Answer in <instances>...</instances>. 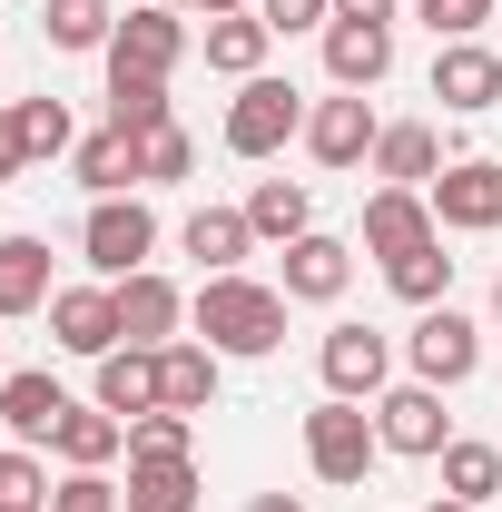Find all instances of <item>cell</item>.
Segmentation results:
<instances>
[{
  "label": "cell",
  "mask_w": 502,
  "mask_h": 512,
  "mask_svg": "<svg viewBox=\"0 0 502 512\" xmlns=\"http://www.w3.org/2000/svg\"><path fill=\"white\" fill-rule=\"evenodd\" d=\"M306 89L296 79H237V99H227V158H276L286 138H306Z\"/></svg>",
  "instance_id": "3957f363"
},
{
  "label": "cell",
  "mask_w": 502,
  "mask_h": 512,
  "mask_svg": "<svg viewBox=\"0 0 502 512\" xmlns=\"http://www.w3.org/2000/svg\"><path fill=\"white\" fill-rule=\"evenodd\" d=\"M424 197H434L443 237H493V227H502V158H453Z\"/></svg>",
  "instance_id": "30bf717a"
},
{
  "label": "cell",
  "mask_w": 502,
  "mask_h": 512,
  "mask_svg": "<svg viewBox=\"0 0 502 512\" xmlns=\"http://www.w3.org/2000/svg\"><path fill=\"white\" fill-rule=\"evenodd\" d=\"M60 414H69V384L50 375V365H10V384H0V424H10V444H50L60 434Z\"/></svg>",
  "instance_id": "9a60e30c"
},
{
  "label": "cell",
  "mask_w": 502,
  "mask_h": 512,
  "mask_svg": "<svg viewBox=\"0 0 502 512\" xmlns=\"http://www.w3.org/2000/svg\"><path fill=\"white\" fill-rule=\"evenodd\" d=\"M178 247H188L207 276H237L256 256V227H247V207H197L188 227H178Z\"/></svg>",
  "instance_id": "7402d4cb"
},
{
  "label": "cell",
  "mask_w": 502,
  "mask_h": 512,
  "mask_svg": "<svg viewBox=\"0 0 502 512\" xmlns=\"http://www.w3.org/2000/svg\"><path fill=\"white\" fill-rule=\"evenodd\" d=\"M296 306H335L345 286H355V247L345 237H325V227H306L296 247H286V276H276Z\"/></svg>",
  "instance_id": "2e32d148"
},
{
  "label": "cell",
  "mask_w": 502,
  "mask_h": 512,
  "mask_svg": "<svg viewBox=\"0 0 502 512\" xmlns=\"http://www.w3.org/2000/svg\"><path fill=\"white\" fill-rule=\"evenodd\" d=\"M256 20L286 40V30H325V20H335V0H256Z\"/></svg>",
  "instance_id": "74e56055"
},
{
  "label": "cell",
  "mask_w": 502,
  "mask_h": 512,
  "mask_svg": "<svg viewBox=\"0 0 502 512\" xmlns=\"http://www.w3.org/2000/svg\"><path fill=\"white\" fill-rule=\"evenodd\" d=\"M197 10H207V20H227V10H256V0H197Z\"/></svg>",
  "instance_id": "b9f144b4"
},
{
  "label": "cell",
  "mask_w": 502,
  "mask_h": 512,
  "mask_svg": "<svg viewBox=\"0 0 502 512\" xmlns=\"http://www.w3.org/2000/svg\"><path fill=\"white\" fill-rule=\"evenodd\" d=\"M443 168V128L434 119H384V138H375V188H434Z\"/></svg>",
  "instance_id": "e0dca14e"
},
{
  "label": "cell",
  "mask_w": 502,
  "mask_h": 512,
  "mask_svg": "<svg viewBox=\"0 0 502 512\" xmlns=\"http://www.w3.org/2000/svg\"><path fill=\"white\" fill-rule=\"evenodd\" d=\"M10 119H20V148H30V168H40V158H69V148H79V128H69V99H20Z\"/></svg>",
  "instance_id": "1f68e13d"
},
{
  "label": "cell",
  "mask_w": 502,
  "mask_h": 512,
  "mask_svg": "<svg viewBox=\"0 0 502 512\" xmlns=\"http://www.w3.org/2000/svg\"><path fill=\"white\" fill-rule=\"evenodd\" d=\"M375 463H384L375 404H345V394H325V404L306 414V473H315V483H335V493H355Z\"/></svg>",
  "instance_id": "7a4b0ae2"
},
{
  "label": "cell",
  "mask_w": 502,
  "mask_h": 512,
  "mask_svg": "<svg viewBox=\"0 0 502 512\" xmlns=\"http://www.w3.org/2000/svg\"><path fill=\"white\" fill-rule=\"evenodd\" d=\"M404 365H414V384H473V365H483V325L463 316V306H424L414 316V335H404Z\"/></svg>",
  "instance_id": "8992f818"
},
{
  "label": "cell",
  "mask_w": 502,
  "mask_h": 512,
  "mask_svg": "<svg viewBox=\"0 0 502 512\" xmlns=\"http://www.w3.org/2000/svg\"><path fill=\"white\" fill-rule=\"evenodd\" d=\"M286 286H266V276H207L188 296V325H197V345H217V355H276L286 345Z\"/></svg>",
  "instance_id": "6da1fadb"
},
{
  "label": "cell",
  "mask_w": 502,
  "mask_h": 512,
  "mask_svg": "<svg viewBox=\"0 0 502 512\" xmlns=\"http://www.w3.org/2000/svg\"><path fill=\"white\" fill-rule=\"evenodd\" d=\"M69 178H79L89 197H138V188H148V168H138V138H128V128H89V138L69 148Z\"/></svg>",
  "instance_id": "ac0fdd59"
},
{
  "label": "cell",
  "mask_w": 502,
  "mask_h": 512,
  "mask_svg": "<svg viewBox=\"0 0 502 512\" xmlns=\"http://www.w3.org/2000/svg\"><path fill=\"white\" fill-rule=\"evenodd\" d=\"M443 227H434V197L424 188H375L365 197V256H414V247H434Z\"/></svg>",
  "instance_id": "5bb4252c"
},
{
  "label": "cell",
  "mask_w": 502,
  "mask_h": 512,
  "mask_svg": "<svg viewBox=\"0 0 502 512\" xmlns=\"http://www.w3.org/2000/svg\"><path fill=\"white\" fill-rule=\"evenodd\" d=\"M138 168H148V188H178V178L197 168V138H188L178 119H168V128H148V138H138Z\"/></svg>",
  "instance_id": "836d02e7"
},
{
  "label": "cell",
  "mask_w": 502,
  "mask_h": 512,
  "mask_svg": "<svg viewBox=\"0 0 502 512\" xmlns=\"http://www.w3.org/2000/svg\"><path fill=\"white\" fill-rule=\"evenodd\" d=\"M0 512H50V473L30 444H0Z\"/></svg>",
  "instance_id": "d6a6232c"
},
{
  "label": "cell",
  "mask_w": 502,
  "mask_h": 512,
  "mask_svg": "<svg viewBox=\"0 0 502 512\" xmlns=\"http://www.w3.org/2000/svg\"><path fill=\"white\" fill-rule=\"evenodd\" d=\"M50 247L40 237H0V325L10 316H50Z\"/></svg>",
  "instance_id": "603a6c76"
},
{
  "label": "cell",
  "mask_w": 502,
  "mask_h": 512,
  "mask_svg": "<svg viewBox=\"0 0 502 512\" xmlns=\"http://www.w3.org/2000/svg\"><path fill=\"white\" fill-rule=\"evenodd\" d=\"M188 444H197V414H168V404L128 424V463H158V453H188Z\"/></svg>",
  "instance_id": "e575fe53"
},
{
  "label": "cell",
  "mask_w": 502,
  "mask_h": 512,
  "mask_svg": "<svg viewBox=\"0 0 502 512\" xmlns=\"http://www.w3.org/2000/svg\"><path fill=\"white\" fill-rule=\"evenodd\" d=\"M178 109H168V79H138V69H109V128H128V138H148V128H168Z\"/></svg>",
  "instance_id": "4dcf8cb0"
},
{
  "label": "cell",
  "mask_w": 502,
  "mask_h": 512,
  "mask_svg": "<svg viewBox=\"0 0 502 512\" xmlns=\"http://www.w3.org/2000/svg\"><path fill=\"white\" fill-rule=\"evenodd\" d=\"M197 50L188 10H168V0H138V10H119V40L99 50L109 69H138V79H168V69Z\"/></svg>",
  "instance_id": "52a82bcc"
},
{
  "label": "cell",
  "mask_w": 502,
  "mask_h": 512,
  "mask_svg": "<svg viewBox=\"0 0 502 512\" xmlns=\"http://www.w3.org/2000/svg\"><path fill=\"white\" fill-rule=\"evenodd\" d=\"M178 325H188V296L158 276V266H138V276H119V345H178Z\"/></svg>",
  "instance_id": "4fadbf2b"
},
{
  "label": "cell",
  "mask_w": 502,
  "mask_h": 512,
  "mask_svg": "<svg viewBox=\"0 0 502 512\" xmlns=\"http://www.w3.org/2000/svg\"><path fill=\"white\" fill-rule=\"evenodd\" d=\"M493 316H502V276H493Z\"/></svg>",
  "instance_id": "ee69618b"
},
{
  "label": "cell",
  "mask_w": 502,
  "mask_h": 512,
  "mask_svg": "<svg viewBox=\"0 0 502 512\" xmlns=\"http://www.w3.org/2000/svg\"><path fill=\"white\" fill-rule=\"evenodd\" d=\"M247 227H256V247H296V237L315 227L306 178H256V188H247Z\"/></svg>",
  "instance_id": "d4e9b609"
},
{
  "label": "cell",
  "mask_w": 502,
  "mask_h": 512,
  "mask_svg": "<svg viewBox=\"0 0 502 512\" xmlns=\"http://www.w3.org/2000/svg\"><path fill=\"white\" fill-rule=\"evenodd\" d=\"M375 138H384V119H375L365 89H335V99L306 109V158L315 168H375Z\"/></svg>",
  "instance_id": "ba28073f"
},
{
  "label": "cell",
  "mask_w": 502,
  "mask_h": 512,
  "mask_svg": "<svg viewBox=\"0 0 502 512\" xmlns=\"http://www.w3.org/2000/svg\"><path fill=\"white\" fill-rule=\"evenodd\" d=\"M0 384H10V355H0Z\"/></svg>",
  "instance_id": "bcb514c9"
},
{
  "label": "cell",
  "mask_w": 502,
  "mask_h": 512,
  "mask_svg": "<svg viewBox=\"0 0 502 512\" xmlns=\"http://www.w3.org/2000/svg\"><path fill=\"white\" fill-rule=\"evenodd\" d=\"M217 345H197V335H178V345H158V404L168 414H207L217 404Z\"/></svg>",
  "instance_id": "ffe728a7"
},
{
  "label": "cell",
  "mask_w": 502,
  "mask_h": 512,
  "mask_svg": "<svg viewBox=\"0 0 502 512\" xmlns=\"http://www.w3.org/2000/svg\"><path fill=\"white\" fill-rule=\"evenodd\" d=\"M424 512H483V503H453V493H443V503H424Z\"/></svg>",
  "instance_id": "7bdbcfd3"
},
{
  "label": "cell",
  "mask_w": 502,
  "mask_h": 512,
  "mask_svg": "<svg viewBox=\"0 0 502 512\" xmlns=\"http://www.w3.org/2000/svg\"><path fill=\"white\" fill-rule=\"evenodd\" d=\"M10 178H30V148H20V119L0 109V188H10Z\"/></svg>",
  "instance_id": "f35d334b"
},
{
  "label": "cell",
  "mask_w": 502,
  "mask_h": 512,
  "mask_svg": "<svg viewBox=\"0 0 502 512\" xmlns=\"http://www.w3.org/2000/svg\"><path fill=\"white\" fill-rule=\"evenodd\" d=\"M247 512H306V503H296V493H256Z\"/></svg>",
  "instance_id": "60d3db41"
},
{
  "label": "cell",
  "mask_w": 502,
  "mask_h": 512,
  "mask_svg": "<svg viewBox=\"0 0 502 512\" xmlns=\"http://www.w3.org/2000/svg\"><path fill=\"white\" fill-rule=\"evenodd\" d=\"M434 473H443V493H453V503H493V493H502V444L453 434V444L434 453Z\"/></svg>",
  "instance_id": "f1b7e54d"
},
{
  "label": "cell",
  "mask_w": 502,
  "mask_h": 512,
  "mask_svg": "<svg viewBox=\"0 0 502 512\" xmlns=\"http://www.w3.org/2000/svg\"><path fill=\"white\" fill-rule=\"evenodd\" d=\"M50 453H60L69 473H109V463L128 453V424L109 414V404H69L60 434H50Z\"/></svg>",
  "instance_id": "44dd1931"
},
{
  "label": "cell",
  "mask_w": 502,
  "mask_h": 512,
  "mask_svg": "<svg viewBox=\"0 0 502 512\" xmlns=\"http://www.w3.org/2000/svg\"><path fill=\"white\" fill-rule=\"evenodd\" d=\"M79 256L99 266V286L138 276V266L158 256V217H148V197H89V217H79Z\"/></svg>",
  "instance_id": "277c9868"
},
{
  "label": "cell",
  "mask_w": 502,
  "mask_h": 512,
  "mask_svg": "<svg viewBox=\"0 0 502 512\" xmlns=\"http://www.w3.org/2000/svg\"><path fill=\"white\" fill-rule=\"evenodd\" d=\"M384 286L424 316V306H453V256H443V237L434 247H414V256H384Z\"/></svg>",
  "instance_id": "f546056e"
},
{
  "label": "cell",
  "mask_w": 502,
  "mask_h": 512,
  "mask_svg": "<svg viewBox=\"0 0 502 512\" xmlns=\"http://www.w3.org/2000/svg\"><path fill=\"white\" fill-rule=\"evenodd\" d=\"M99 404L138 424V414H158V355L148 345H119V355H99Z\"/></svg>",
  "instance_id": "484cf974"
},
{
  "label": "cell",
  "mask_w": 502,
  "mask_h": 512,
  "mask_svg": "<svg viewBox=\"0 0 502 512\" xmlns=\"http://www.w3.org/2000/svg\"><path fill=\"white\" fill-rule=\"evenodd\" d=\"M168 10H197V0H168Z\"/></svg>",
  "instance_id": "f6af8a7d"
},
{
  "label": "cell",
  "mask_w": 502,
  "mask_h": 512,
  "mask_svg": "<svg viewBox=\"0 0 502 512\" xmlns=\"http://www.w3.org/2000/svg\"><path fill=\"white\" fill-rule=\"evenodd\" d=\"M50 512H128V493L109 473H60V483H50Z\"/></svg>",
  "instance_id": "d590c367"
},
{
  "label": "cell",
  "mask_w": 502,
  "mask_h": 512,
  "mask_svg": "<svg viewBox=\"0 0 502 512\" xmlns=\"http://www.w3.org/2000/svg\"><path fill=\"white\" fill-rule=\"evenodd\" d=\"M315 375H325V394H345V404H375L384 384H394V335L384 325H325V345H315Z\"/></svg>",
  "instance_id": "5b68a950"
},
{
  "label": "cell",
  "mask_w": 502,
  "mask_h": 512,
  "mask_svg": "<svg viewBox=\"0 0 502 512\" xmlns=\"http://www.w3.org/2000/svg\"><path fill=\"white\" fill-rule=\"evenodd\" d=\"M394 69V30L384 20H325V79L335 89H375Z\"/></svg>",
  "instance_id": "d6986e66"
},
{
  "label": "cell",
  "mask_w": 502,
  "mask_h": 512,
  "mask_svg": "<svg viewBox=\"0 0 502 512\" xmlns=\"http://www.w3.org/2000/svg\"><path fill=\"white\" fill-rule=\"evenodd\" d=\"M50 345L60 355H119V286H60L50 296Z\"/></svg>",
  "instance_id": "8fae6325"
},
{
  "label": "cell",
  "mask_w": 502,
  "mask_h": 512,
  "mask_svg": "<svg viewBox=\"0 0 502 512\" xmlns=\"http://www.w3.org/2000/svg\"><path fill=\"white\" fill-rule=\"evenodd\" d=\"M414 20H424L434 40H483V20H493V0H424Z\"/></svg>",
  "instance_id": "8d00e7d4"
},
{
  "label": "cell",
  "mask_w": 502,
  "mask_h": 512,
  "mask_svg": "<svg viewBox=\"0 0 502 512\" xmlns=\"http://www.w3.org/2000/svg\"><path fill=\"white\" fill-rule=\"evenodd\" d=\"M40 40L50 50H109L119 40V0H40Z\"/></svg>",
  "instance_id": "83f0119b"
},
{
  "label": "cell",
  "mask_w": 502,
  "mask_h": 512,
  "mask_svg": "<svg viewBox=\"0 0 502 512\" xmlns=\"http://www.w3.org/2000/svg\"><path fill=\"white\" fill-rule=\"evenodd\" d=\"M434 99L453 119H483L502 99V50H483V40H434Z\"/></svg>",
  "instance_id": "7c38bea8"
},
{
  "label": "cell",
  "mask_w": 502,
  "mask_h": 512,
  "mask_svg": "<svg viewBox=\"0 0 502 512\" xmlns=\"http://www.w3.org/2000/svg\"><path fill=\"white\" fill-rule=\"evenodd\" d=\"M414 10H424V0H414Z\"/></svg>",
  "instance_id": "7dc6e473"
},
{
  "label": "cell",
  "mask_w": 502,
  "mask_h": 512,
  "mask_svg": "<svg viewBox=\"0 0 502 512\" xmlns=\"http://www.w3.org/2000/svg\"><path fill=\"white\" fill-rule=\"evenodd\" d=\"M197 50H207V69H217V79H256V69H266V50H276V30H266L256 10H227V20H207V30H197Z\"/></svg>",
  "instance_id": "cb8c5ba5"
},
{
  "label": "cell",
  "mask_w": 502,
  "mask_h": 512,
  "mask_svg": "<svg viewBox=\"0 0 502 512\" xmlns=\"http://www.w3.org/2000/svg\"><path fill=\"white\" fill-rule=\"evenodd\" d=\"M335 20H384L394 30V0H335Z\"/></svg>",
  "instance_id": "ab89813d"
},
{
  "label": "cell",
  "mask_w": 502,
  "mask_h": 512,
  "mask_svg": "<svg viewBox=\"0 0 502 512\" xmlns=\"http://www.w3.org/2000/svg\"><path fill=\"white\" fill-rule=\"evenodd\" d=\"M128 512H197V453H158V463H128Z\"/></svg>",
  "instance_id": "4316f807"
},
{
  "label": "cell",
  "mask_w": 502,
  "mask_h": 512,
  "mask_svg": "<svg viewBox=\"0 0 502 512\" xmlns=\"http://www.w3.org/2000/svg\"><path fill=\"white\" fill-rule=\"evenodd\" d=\"M375 434H384V453H404V463H434V453L453 444L443 384H384L375 394Z\"/></svg>",
  "instance_id": "9c48e42d"
}]
</instances>
